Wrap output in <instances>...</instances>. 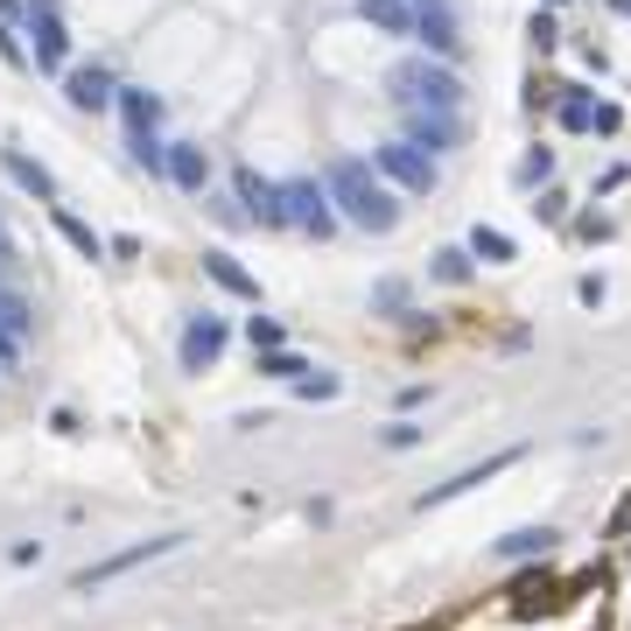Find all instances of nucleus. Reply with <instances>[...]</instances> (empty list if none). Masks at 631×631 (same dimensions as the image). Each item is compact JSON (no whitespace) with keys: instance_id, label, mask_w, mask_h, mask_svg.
Segmentation results:
<instances>
[{"instance_id":"10","label":"nucleus","mask_w":631,"mask_h":631,"mask_svg":"<svg viewBox=\"0 0 631 631\" xmlns=\"http://www.w3.org/2000/svg\"><path fill=\"white\" fill-rule=\"evenodd\" d=\"M162 176L183 189V197H204L210 189V155L197 141H168V155H162Z\"/></svg>"},{"instance_id":"9","label":"nucleus","mask_w":631,"mask_h":631,"mask_svg":"<svg viewBox=\"0 0 631 631\" xmlns=\"http://www.w3.org/2000/svg\"><path fill=\"white\" fill-rule=\"evenodd\" d=\"M64 99L78 112H106L112 99H120V85H112L106 64H78V70H64Z\"/></svg>"},{"instance_id":"1","label":"nucleus","mask_w":631,"mask_h":631,"mask_svg":"<svg viewBox=\"0 0 631 631\" xmlns=\"http://www.w3.org/2000/svg\"><path fill=\"white\" fill-rule=\"evenodd\" d=\"M323 189H330L337 225H358V232H372V239H387L400 225V189L379 176L366 155H337L323 168Z\"/></svg>"},{"instance_id":"21","label":"nucleus","mask_w":631,"mask_h":631,"mask_svg":"<svg viewBox=\"0 0 631 631\" xmlns=\"http://www.w3.org/2000/svg\"><path fill=\"white\" fill-rule=\"evenodd\" d=\"M470 253L485 260V266H505V260H512V239L499 232V225H477V232H470Z\"/></svg>"},{"instance_id":"22","label":"nucleus","mask_w":631,"mask_h":631,"mask_svg":"<svg viewBox=\"0 0 631 631\" xmlns=\"http://www.w3.org/2000/svg\"><path fill=\"white\" fill-rule=\"evenodd\" d=\"M260 372H266V379H302L309 366H302L295 351H260Z\"/></svg>"},{"instance_id":"12","label":"nucleus","mask_w":631,"mask_h":631,"mask_svg":"<svg viewBox=\"0 0 631 631\" xmlns=\"http://www.w3.org/2000/svg\"><path fill=\"white\" fill-rule=\"evenodd\" d=\"M505 464H520V449H499V456H491L485 470H464V477H449V485L421 491V512H428V505H449V499H464V491H477V485H485V477H499Z\"/></svg>"},{"instance_id":"20","label":"nucleus","mask_w":631,"mask_h":631,"mask_svg":"<svg viewBox=\"0 0 631 631\" xmlns=\"http://www.w3.org/2000/svg\"><path fill=\"white\" fill-rule=\"evenodd\" d=\"M554 541H562L554 526H520V533H505V541H499V562H526V554H547Z\"/></svg>"},{"instance_id":"2","label":"nucleus","mask_w":631,"mask_h":631,"mask_svg":"<svg viewBox=\"0 0 631 631\" xmlns=\"http://www.w3.org/2000/svg\"><path fill=\"white\" fill-rule=\"evenodd\" d=\"M387 85H393L400 106H435V112L464 106V78H456L449 64H435V56H407V64H393Z\"/></svg>"},{"instance_id":"11","label":"nucleus","mask_w":631,"mask_h":631,"mask_svg":"<svg viewBox=\"0 0 631 631\" xmlns=\"http://www.w3.org/2000/svg\"><path fill=\"white\" fill-rule=\"evenodd\" d=\"M400 141L428 148V155H443V148L464 141V127H456V112H435V106H407V133Z\"/></svg>"},{"instance_id":"13","label":"nucleus","mask_w":631,"mask_h":631,"mask_svg":"<svg viewBox=\"0 0 631 631\" xmlns=\"http://www.w3.org/2000/svg\"><path fill=\"white\" fill-rule=\"evenodd\" d=\"M204 274H210V281H218V289H225V295H239V302H260V281H253V274H246V266H239L232 253H225V246H210V253H204Z\"/></svg>"},{"instance_id":"31","label":"nucleus","mask_w":631,"mask_h":631,"mask_svg":"<svg viewBox=\"0 0 631 631\" xmlns=\"http://www.w3.org/2000/svg\"><path fill=\"white\" fill-rule=\"evenodd\" d=\"M0 260H8V232H0Z\"/></svg>"},{"instance_id":"14","label":"nucleus","mask_w":631,"mask_h":631,"mask_svg":"<svg viewBox=\"0 0 631 631\" xmlns=\"http://www.w3.org/2000/svg\"><path fill=\"white\" fill-rule=\"evenodd\" d=\"M562 127L568 133H589V127L610 133V127H618V106H597L589 91H568V99H562Z\"/></svg>"},{"instance_id":"27","label":"nucleus","mask_w":631,"mask_h":631,"mask_svg":"<svg viewBox=\"0 0 631 631\" xmlns=\"http://www.w3.org/2000/svg\"><path fill=\"white\" fill-rule=\"evenodd\" d=\"M414 443H421L414 421H393V428H387V449H414Z\"/></svg>"},{"instance_id":"8","label":"nucleus","mask_w":631,"mask_h":631,"mask_svg":"<svg viewBox=\"0 0 631 631\" xmlns=\"http://www.w3.org/2000/svg\"><path fill=\"white\" fill-rule=\"evenodd\" d=\"M183 547V533H168V541H141V547H127V554H112V562H91L78 589H106L112 576H127V568H141V562H162V554H176Z\"/></svg>"},{"instance_id":"15","label":"nucleus","mask_w":631,"mask_h":631,"mask_svg":"<svg viewBox=\"0 0 631 631\" xmlns=\"http://www.w3.org/2000/svg\"><path fill=\"white\" fill-rule=\"evenodd\" d=\"M414 35H421V43H428L435 56H456V50H464V35H456V14H449V0H443V8H421Z\"/></svg>"},{"instance_id":"16","label":"nucleus","mask_w":631,"mask_h":631,"mask_svg":"<svg viewBox=\"0 0 631 631\" xmlns=\"http://www.w3.org/2000/svg\"><path fill=\"white\" fill-rule=\"evenodd\" d=\"M50 225H56V232H64L70 246H78L85 260H106V232H91V225H85V218H78L70 204H50Z\"/></svg>"},{"instance_id":"4","label":"nucleus","mask_w":631,"mask_h":631,"mask_svg":"<svg viewBox=\"0 0 631 631\" xmlns=\"http://www.w3.org/2000/svg\"><path fill=\"white\" fill-rule=\"evenodd\" d=\"M22 35H29V64L35 70H70V29H64V14H56V0H29Z\"/></svg>"},{"instance_id":"29","label":"nucleus","mask_w":631,"mask_h":631,"mask_svg":"<svg viewBox=\"0 0 631 631\" xmlns=\"http://www.w3.org/2000/svg\"><path fill=\"white\" fill-rule=\"evenodd\" d=\"M302 393H309V400H330V393H337V379H330V372H316V379H302Z\"/></svg>"},{"instance_id":"5","label":"nucleus","mask_w":631,"mask_h":631,"mask_svg":"<svg viewBox=\"0 0 631 631\" xmlns=\"http://www.w3.org/2000/svg\"><path fill=\"white\" fill-rule=\"evenodd\" d=\"M281 204H289V225H295V232H309V239H330V232H337L330 189H323L316 176H295V183H281Z\"/></svg>"},{"instance_id":"19","label":"nucleus","mask_w":631,"mask_h":631,"mask_svg":"<svg viewBox=\"0 0 631 631\" xmlns=\"http://www.w3.org/2000/svg\"><path fill=\"white\" fill-rule=\"evenodd\" d=\"M120 120H127V133H155V120H162V99H148V91H133V85H120Z\"/></svg>"},{"instance_id":"6","label":"nucleus","mask_w":631,"mask_h":631,"mask_svg":"<svg viewBox=\"0 0 631 631\" xmlns=\"http://www.w3.org/2000/svg\"><path fill=\"white\" fill-rule=\"evenodd\" d=\"M232 189H239V204H246V218L253 225H266V232H281L289 225V204H281V183H266L260 168H232Z\"/></svg>"},{"instance_id":"18","label":"nucleus","mask_w":631,"mask_h":631,"mask_svg":"<svg viewBox=\"0 0 631 631\" xmlns=\"http://www.w3.org/2000/svg\"><path fill=\"white\" fill-rule=\"evenodd\" d=\"M0 162H8V176H14V183H22V189H29V197H43V204H56V176H50V168H43V162H29V155H22V148H8V155H0Z\"/></svg>"},{"instance_id":"23","label":"nucleus","mask_w":631,"mask_h":631,"mask_svg":"<svg viewBox=\"0 0 631 631\" xmlns=\"http://www.w3.org/2000/svg\"><path fill=\"white\" fill-rule=\"evenodd\" d=\"M246 337H253V351H281V323L274 316H253V323H246Z\"/></svg>"},{"instance_id":"26","label":"nucleus","mask_w":631,"mask_h":631,"mask_svg":"<svg viewBox=\"0 0 631 631\" xmlns=\"http://www.w3.org/2000/svg\"><path fill=\"white\" fill-rule=\"evenodd\" d=\"M0 56H8V64H14V70H22V64H29V50H22V35H14L8 22H0Z\"/></svg>"},{"instance_id":"30","label":"nucleus","mask_w":631,"mask_h":631,"mask_svg":"<svg viewBox=\"0 0 631 631\" xmlns=\"http://www.w3.org/2000/svg\"><path fill=\"white\" fill-rule=\"evenodd\" d=\"M407 8H414V14H421V8H443V0H407Z\"/></svg>"},{"instance_id":"25","label":"nucleus","mask_w":631,"mask_h":631,"mask_svg":"<svg viewBox=\"0 0 631 631\" xmlns=\"http://www.w3.org/2000/svg\"><path fill=\"white\" fill-rule=\"evenodd\" d=\"M547 176H554V155H547V148H533V155L520 162V183L533 189V183H547Z\"/></svg>"},{"instance_id":"17","label":"nucleus","mask_w":631,"mask_h":631,"mask_svg":"<svg viewBox=\"0 0 631 631\" xmlns=\"http://www.w3.org/2000/svg\"><path fill=\"white\" fill-rule=\"evenodd\" d=\"M358 22H372V29H387V35H414L421 14L407 8V0H358Z\"/></svg>"},{"instance_id":"28","label":"nucleus","mask_w":631,"mask_h":631,"mask_svg":"<svg viewBox=\"0 0 631 631\" xmlns=\"http://www.w3.org/2000/svg\"><path fill=\"white\" fill-rule=\"evenodd\" d=\"M526 35H533L541 50H554V35H562V29H554V14H533V22H526Z\"/></svg>"},{"instance_id":"3","label":"nucleus","mask_w":631,"mask_h":631,"mask_svg":"<svg viewBox=\"0 0 631 631\" xmlns=\"http://www.w3.org/2000/svg\"><path fill=\"white\" fill-rule=\"evenodd\" d=\"M372 168L400 189V197H428V189L443 183L435 155H428V148H414V141H379V148H372Z\"/></svg>"},{"instance_id":"7","label":"nucleus","mask_w":631,"mask_h":631,"mask_svg":"<svg viewBox=\"0 0 631 631\" xmlns=\"http://www.w3.org/2000/svg\"><path fill=\"white\" fill-rule=\"evenodd\" d=\"M218 351H225V323L218 316H189L183 323V344H176V358H183V372H210L218 366Z\"/></svg>"},{"instance_id":"24","label":"nucleus","mask_w":631,"mask_h":631,"mask_svg":"<svg viewBox=\"0 0 631 631\" xmlns=\"http://www.w3.org/2000/svg\"><path fill=\"white\" fill-rule=\"evenodd\" d=\"M435 281H470V253H435Z\"/></svg>"}]
</instances>
